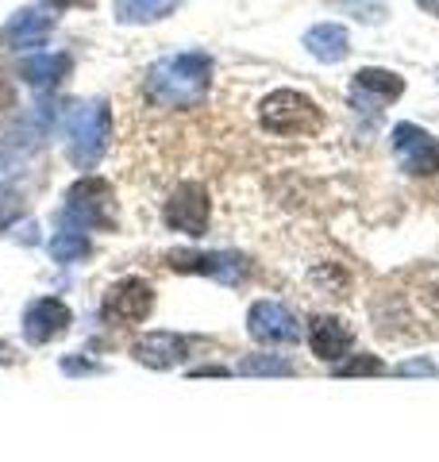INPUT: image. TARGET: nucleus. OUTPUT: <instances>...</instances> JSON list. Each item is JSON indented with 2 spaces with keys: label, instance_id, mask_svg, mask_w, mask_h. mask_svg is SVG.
Wrapping results in <instances>:
<instances>
[{
  "label": "nucleus",
  "instance_id": "obj_24",
  "mask_svg": "<svg viewBox=\"0 0 439 462\" xmlns=\"http://www.w3.org/2000/svg\"><path fill=\"white\" fill-rule=\"evenodd\" d=\"M47 5H54V8H93L97 0H47Z\"/></svg>",
  "mask_w": 439,
  "mask_h": 462
},
{
  "label": "nucleus",
  "instance_id": "obj_23",
  "mask_svg": "<svg viewBox=\"0 0 439 462\" xmlns=\"http://www.w3.org/2000/svg\"><path fill=\"white\" fill-rule=\"evenodd\" d=\"M12 105H16V93H12V85H8V81H0V112L12 108Z\"/></svg>",
  "mask_w": 439,
  "mask_h": 462
},
{
  "label": "nucleus",
  "instance_id": "obj_12",
  "mask_svg": "<svg viewBox=\"0 0 439 462\" xmlns=\"http://www.w3.org/2000/svg\"><path fill=\"white\" fill-rule=\"evenodd\" d=\"M58 23V8L54 5H27L20 8L16 16L5 23V42L12 51H32V47H42L51 39Z\"/></svg>",
  "mask_w": 439,
  "mask_h": 462
},
{
  "label": "nucleus",
  "instance_id": "obj_5",
  "mask_svg": "<svg viewBox=\"0 0 439 462\" xmlns=\"http://www.w3.org/2000/svg\"><path fill=\"white\" fill-rule=\"evenodd\" d=\"M166 263L178 273H201V278L224 285H239L251 278V258L236 251H170Z\"/></svg>",
  "mask_w": 439,
  "mask_h": 462
},
{
  "label": "nucleus",
  "instance_id": "obj_15",
  "mask_svg": "<svg viewBox=\"0 0 439 462\" xmlns=\"http://www.w3.org/2000/svg\"><path fill=\"white\" fill-rule=\"evenodd\" d=\"M304 51H309L316 62H343L350 54V35L343 23H316L304 32Z\"/></svg>",
  "mask_w": 439,
  "mask_h": 462
},
{
  "label": "nucleus",
  "instance_id": "obj_14",
  "mask_svg": "<svg viewBox=\"0 0 439 462\" xmlns=\"http://www.w3.org/2000/svg\"><path fill=\"white\" fill-rule=\"evenodd\" d=\"M350 343H355V336H350V328L343 320H335V316H313L309 324V346L313 355L320 358V363H340V358L350 355Z\"/></svg>",
  "mask_w": 439,
  "mask_h": 462
},
{
  "label": "nucleus",
  "instance_id": "obj_9",
  "mask_svg": "<svg viewBox=\"0 0 439 462\" xmlns=\"http://www.w3.org/2000/svg\"><path fill=\"white\" fill-rule=\"evenodd\" d=\"M247 331H251V339H258V343L285 346V343L301 339V320L282 300H255L251 312H247Z\"/></svg>",
  "mask_w": 439,
  "mask_h": 462
},
{
  "label": "nucleus",
  "instance_id": "obj_27",
  "mask_svg": "<svg viewBox=\"0 0 439 462\" xmlns=\"http://www.w3.org/2000/svg\"><path fill=\"white\" fill-rule=\"evenodd\" d=\"M0 363H8V343L0 339Z\"/></svg>",
  "mask_w": 439,
  "mask_h": 462
},
{
  "label": "nucleus",
  "instance_id": "obj_26",
  "mask_svg": "<svg viewBox=\"0 0 439 462\" xmlns=\"http://www.w3.org/2000/svg\"><path fill=\"white\" fill-rule=\"evenodd\" d=\"M416 5H420L424 12H428V16H435V20H439V0H416Z\"/></svg>",
  "mask_w": 439,
  "mask_h": 462
},
{
  "label": "nucleus",
  "instance_id": "obj_11",
  "mask_svg": "<svg viewBox=\"0 0 439 462\" xmlns=\"http://www.w3.org/2000/svg\"><path fill=\"white\" fill-rule=\"evenodd\" d=\"M70 324H73V312L66 300H58V297H39L23 309V339L32 346L54 343L58 336H66Z\"/></svg>",
  "mask_w": 439,
  "mask_h": 462
},
{
  "label": "nucleus",
  "instance_id": "obj_3",
  "mask_svg": "<svg viewBox=\"0 0 439 462\" xmlns=\"http://www.w3.org/2000/svg\"><path fill=\"white\" fill-rule=\"evenodd\" d=\"M258 120L274 135H313L324 124V112L316 108L313 97L297 89H277L258 105Z\"/></svg>",
  "mask_w": 439,
  "mask_h": 462
},
{
  "label": "nucleus",
  "instance_id": "obj_8",
  "mask_svg": "<svg viewBox=\"0 0 439 462\" xmlns=\"http://www.w3.org/2000/svg\"><path fill=\"white\" fill-rule=\"evenodd\" d=\"M393 154L405 173L413 178H428V173H439V135L424 132L416 124H397L393 127Z\"/></svg>",
  "mask_w": 439,
  "mask_h": 462
},
{
  "label": "nucleus",
  "instance_id": "obj_19",
  "mask_svg": "<svg viewBox=\"0 0 439 462\" xmlns=\"http://www.w3.org/2000/svg\"><path fill=\"white\" fill-rule=\"evenodd\" d=\"M239 374H247V378H293L297 366L282 355H247L239 363Z\"/></svg>",
  "mask_w": 439,
  "mask_h": 462
},
{
  "label": "nucleus",
  "instance_id": "obj_25",
  "mask_svg": "<svg viewBox=\"0 0 439 462\" xmlns=\"http://www.w3.org/2000/svg\"><path fill=\"white\" fill-rule=\"evenodd\" d=\"M224 366H201V370H193V378H224Z\"/></svg>",
  "mask_w": 439,
  "mask_h": 462
},
{
  "label": "nucleus",
  "instance_id": "obj_18",
  "mask_svg": "<svg viewBox=\"0 0 439 462\" xmlns=\"http://www.w3.org/2000/svg\"><path fill=\"white\" fill-rule=\"evenodd\" d=\"M51 258L58 266H73V263H85V258L93 254V243H89V236L85 231H73V227H62L58 236L51 239Z\"/></svg>",
  "mask_w": 439,
  "mask_h": 462
},
{
  "label": "nucleus",
  "instance_id": "obj_17",
  "mask_svg": "<svg viewBox=\"0 0 439 462\" xmlns=\"http://www.w3.org/2000/svg\"><path fill=\"white\" fill-rule=\"evenodd\" d=\"M182 0H116V20L120 23H154V20H166Z\"/></svg>",
  "mask_w": 439,
  "mask_h": 462
},
{
  "label": "nucleus",
  "instance_id": "obj_4",
  "mask_svg": "<svg viewBox=\"0 0 439 462\" xmlns=\"http://www.w3.org/2000/svg\"><path fill=\"white\" fill-rule=\"evenodd\" d=\"M108 132H112V112L105 100L85 105L73 116V127H70V162L78 170H93L108 147Z\"/></svg>",
  "mask_w": 439,
  "mask_h": 462
},
{
  "label": "nucleus",
  "instance_id": "obj_1",
  "mask_svg": "<svg viewBox=\"0 0 439 462\" xmlns=\"http://www.w3.org/2000/svg\"><path fill=\"white\" fill-rule=\"evenodd\" d=\"M212 89V58L201 51L166 54L146 69V97L158 108H197Z\"/></svg>",
  "mask_w": 439,
  "mask_h": 462
},
{
  "label": "nucleus",
  "instance_id": "obj_6",
  "mask_svg": "<svg viewBox=\"0 0 439 462\" xmlns=\"http://www.w3.org/2000/svg\"><path fill=\"white\" fill-rule=\"evenodd\" d=\"M209 216H212V200H209V189L197 181H185L178 189L170 193L166 208H163V220L170 231H182V236H193L201 239L209 231Z\"/></svg>",
  "mask_w": 439,
  "mask_h": 462
},
{
  "label": "nucleus",
  "instance_id": "obj_22",
  "mask_svg": "<svg viewBox=\"0 0 439 462\" xmlns=\"http://www.w3.org/2000/svg\"><path fill=\"white\" fill-rule=\"evenodd\" d=\"M62 374H73V378H81V374H100L97 363H89V358H62Z\"/></svg>",
  "mask_w": 439,
  "mask_h": 462
},
{
  "label": "nucleus",
  "instance_id": "obj_16",
  "mask_svg": "<svg viewBox=\"0 0 439 462\" xmlns=\"http://www.w3.org/2000/svg\"><path fill=\"white\" fill-rule=\"evenodd\" d=\"M70 69H73L70 54H35L20 66V78L27 85H35V89H54V85H62L70 78Z\"/></svg>",
  "mask_w": 439,
  "mask_h": 462
},
{
  "label": "nucleus",
  "instance_id": "obj_2",
  "mask_svg": "<svg viewBox=\"0 0 439 462\" xmlns=\"http://www.w3.org/2000/svg\"><path fill=\"white\" fill-rule=\"evenodd\" d=\"M58 224L73 231H100L116 227V193L105 178H81L66 189V205L58 212Z\"/></svg>",
  "mask_w": 439,
  "mask_h": 462
},
{
  "label": "nucleus",
  "instance_id": "obj_7",
  "mask_svg": "<svg viewBox=\"0 0 439 462\" xmlns=\"http://www.w3.org/2000/svg\"><path fill=\"white\" fill-rule=\"evenodd\" d=\"M151 309H154V289L143 278H124L100 300V320H108L112 328H131V324L146 320Z\"/></svg>",
  "mask_w": 439,
  "mask_h": 462
},
{
  "label": "nucleus",
  "instance_id": "obj_10",
  "mask_svg": "<svg viewBox=\"0 0 439 462\" xmlns=\"http://www.w3.org/2000/svg\"><path fill=\"white\" fill-rule=\"evenodd\" d=\"M401 93H405V78L393 74V69H378V66L359 69L355 81H350V105L359 112H382Z\"/></svg>",
  "mask_w": 439,
  "mask_h": 462
},
{
  "label": "nucleus",
  "instance_id": "obj_13",
  "mask_svg": "<svg viewBox=\"0 0 439 462\" xmlns=\"http://www.w3.org/2000/svg\"><path fill=\"white\" fill-rule=\"evenodd\" d=\"M131 355H135V363L151 370H173L189 358V339L178 336V331H146V336L135 339Z\"/></svg>",
  "mask_w": 439,
  "mask_h": 462
},
{
  "label": "nucleus",
  "instance_id": "obj_21",
  "mask_svg": "<svg viewBox=\"0 0 439 462\" xmlns=\"http://www.w3.org/2000/svg\"><path fill=\"white\" fill-rule=\"evenodd\" d=\"M393 374L397 378H435V363H428V358H408V363H401V366H393Z\"/></svg>",
  "mask_w": 439,
  "mask_h": 462
},
{
  "label": "nucleus",
  "instance_id": "obj_20",
  "mask_svg": "<svg viewBox=\"0 0 439 462\" xmlns=\"http://www.w3.org/2000/svg\"><path fill=\"white\" fill-rule=\"evenodd\" d=\"M332 374L335 378H378V374H389V366L382 363L378 355H347V358H340V363L332 366Z\"/></svg>",
  "mask_w": 439,
  "mask_h": 462
}]
</instances>
